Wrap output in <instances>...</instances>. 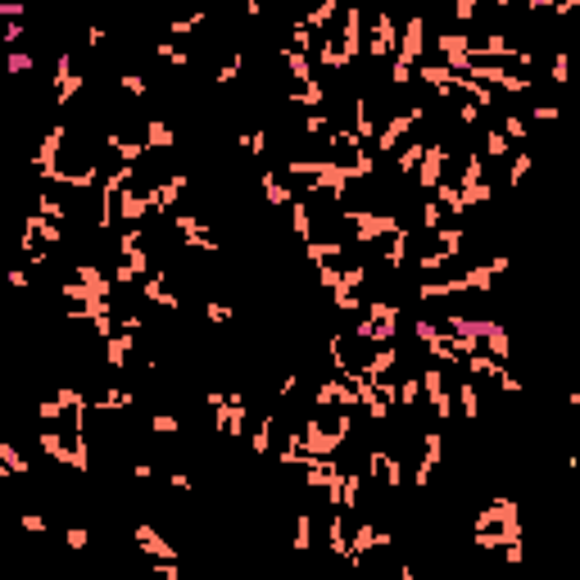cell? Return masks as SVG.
Returning a JSON list of instances; mask_svg holds the SVG:
<instances>
[{
	"label": "cell",
	"instance_id": "23",
	"mask_svg": "<svg viewBox=\"0 0 580 580\" xmlns=\"http://www.w3.org/2000/svg\"><path fill=\"white\" fill-rule=\"evenodd\" d=\"M530 118H535V122H558L562 109L558 105H535V109H530Z\"/></svg>",
	"mask_w": 580,
	"mask_h": 580
},
{
	"label": "cell",
	"instance_id": "4",
	"mask_svg": "<svg viewBox=\"0 0 580 580\" xmlns=\"http://www.w3.org/2000/svg\"><path fill=\"white\" fill-rule=\"evenodd\" d=\"M422 41H426V19H408V28H404V41H399V55H394V64L413 68V59L422 55Z\"/></svg>",
	"mask_w": 580,
	"mask_h": 580
},
{
	"label": "cell",
	"instance_id": "13",
	"mask_svg": "<svg viewBox=\"0 0 580 580\" xmlns=\"http://www.w3.org/2000/svg\"><path fill=\"white\" fill-rule=\"evenodd\" d=\"M530 164H535V154H530V150H517L512 168H508V186H522V181H526V172H530Z\"/></svg>",
	"mask_w": 580,
	"mask_h": 580
},
{
	"label": "cell",
	"instance_id": "31",
	"mask_svg": "<svg viewBox=\"0 0 580 580\" xmlns=\"http://www.w3.org/2000/svg\"><path fill=\"white\" fill-rule=\"evenodd\" d=\"M0 14H5V19H19L23 5H19V0H5V5H0Z\"/></svg>",
	"mask_w": 580,
	"mask_h": 580
},
{
	"label": "cell",
	"instance_id": "7",
	"mask_svg": "<svg viewBox=\"0 0 580 580\" xmlns=\"http://www.w3.org/2000/svg\"><path fill=\"white\" fill-rule=\"evenodd\" d=\"M413 122H422V109H417V105L408 109V114H399V118H390V122H386V132L376 137V150H394V141H399L404 132L413 127Z\"/></svg>",
	"mask_w": 580,
	"mask_h": 580
},
{
	"label": "cell",
	"instance_id": "15",
	"mask_svg": "<svg viewBox=\"0 0 580 580\" xmlns=\"http://www.w3.org/2000/svg\"><path fill=\"white\" fill-rule=\"evenodd\" d=\"M290 227H295V236H300V241H308V231H313V227H308V204L304 200L290 204Z\"/></svg>",
	"mask_w": 580,
	"mask_h": 580
},
{
	"label": "cell",
	"instance_id": "20",
	"mask_svg": "<svg viewBox=\"0 0 580 580\" xmlns=\"http://www.w3.org/2000/svg\"><path fill=\"white\" fill-rule=\"evenodd\" d=\"M508 150H512V145H508L503 132H490V137H485V154H490V159H499V154H508Z\"/></svg>",
	"mask_w": 580,
	"mask_h": 580
},
{
	"label": "cell",
	"instance_id": "32",
	"mask_svg": "<svg viewBox=\"0 0 580 580\" xmlns=\"http://www.w3.org/2000/svg\"><path fill=\"white\" fill-rule=\"evenodd\" d=\"M172 490H191V476L186 472H172Z\"/></svg>",
	"mask_w": 580,
	"mask_h": 580
},
{
	"label": "cell",
	"instance_id": "18",
	"mask_svg": "<svg viewBox=\"0 0 580 580\" xmlns=\"http://www.w3.org/2000/svg\"><path fill=\"white\" fill-rule=\"evenodd\" d=\"M549 78L553 82H571V55H553V64H549Z\"/></svg>",
	"mask_w": 580,
	"mask_h": 580
},
{
	"label": "cell",
	"instance_id": "2",
	"mask_svg": "<svg viewBox=\"0 0 580 580\" xmlns=\"http://www.w3.org/2000/svg\"><path fill=\"white\" fill-rule=\"evenodd\" d=\"M137 544L145 549V558H154V562H172V558H181V549L177 544H168V539L164 535H159V530L154 526H137Z\"/></svg>",
	"mask_w": 580,
	"mask_h": 580
},
{
	"label": "cell",
	"instance_id": "19",
	"mask_svg": "<svg viewBox=\"0 0 580 580\" xmlns=\"http://www.w3.org/2000/svg\"><path fill=\"white\" fill-rule=\"evenodd\" d=\"M503 137H508V141H522V145H526V137H530V132H526V122L517 118V114H508V118H503Z\"/></svg>",
	"mask_w": 580,
	"mask_h": 580
},
{
	"label": "cell",
	"instance_id": "6",
	"mask_svg": "<svg viewBox=\"0 0 580 580\" xmlns=\"http://www.w3.org/2000/svg\"><path fill=\"white\" fill-rule=\"evenodd\" d=\"M394 46H399V36H394V19H390V14H376V19H372V41H367V51L381 59V55H390Z\"/></svg>",
	"mask_w": 580,
	"mask_h": 580
},
{
	"label": "cell",
	"instance_id": "10",
	"mask_svg": "<svg viewBox=\"0 0 580 580\" xmlns=\"http://www.w3.org/2000/svg\"><path fill=\"white\" fill-rule=\"evenodd\" d=\"M331 19H336V0H322V5H317L313 14H304V23H308V28H313L317 36H322V28H327Z\"/></svg>",
	"mask_w": 580,
	"mask_h": 580
},
{
	"label": "cell",
	"instance_id": "11",
	"mask_svg": "<svg viewBox=\"0 0 580 580\" xmlns=\"http://www.w3.org/2000/svg\"><path fill=\"white\" fill-rule=\"evenodd\" d=\"M145 145H154V150H164V145H172V132H168V122H159V118H150V122H145Z\"/></svg>",
	"mask_w": 580,
	"mask_h": 580
},
{
	"label": "cell",
	"instance_id": "22",
	"mask_svg": "<svg viewBox=\"0 0 580 580\" xmlns=\"http://www.w3.org/2000/svg\"><path fill=\"white\" fill-rule=\"evenodd\" d=\"M241 145H245V150H254V154H263L268 150V132H245Z\"/></svg>",
	"mask_w": 580,
	"mask_h": 580
},
{
	"label": "cell",
	"instance_id": "16",
	"mask_svg": "<svg viewBox=\"0 0 580 580\" xmlns=\"http://www.w3.org/2000/svg\"><path fill=\"white\" fill-rule=\"evenodd\" d=\"M458 399H463V413L467 417H480V390L472 386V381H463V386H458Z\"/></svg>",
	"mask_w": 580,
	"mask_h": 580
},
{
	"label": "cell",
	"instance_id": "14",
	"mask_svg": "<svg viewBox=\"0 0 580 580\" xmlns=\"http://www.w3.org/2000/svg\"><path fill=\"white\" fill-rule=\"evenodd\" d=\"M241 68H245V55L236 51V55H231V59H227V64H222V68L213 73V78H218V86H231V82H236V78H241Z\"/></svg>",
	"mask_w": 580,
	"mask_h": 580
},
{
	"label": "cell",
	"instance_id": "24",
	"mask_svg": "<svg viewBox=\"0 0 580 580\" xmlns=\"http://www.w3.org/2000/svg\"><path fill=\"white\" fill-rule=\"evenodd\" d=\"M440 218H444V213H440V204L431 200V204L422 209V222H426V231H440Z\"/></svg>",
	"mask_w": 580,
	"mask_h": 580
},
{
	"label": "cell",
	"instance_id": "30",
	"mask_svg": "<svg viewBox=\"0 0 580 580\" xmlns=\"http://www.w3.org/2000/svg\"><path fill=\"white\" fill-rule=\"evenodd\" d=\"M23 41V28H19V23H9V28H5V46H19Z\"/></svg>",
	"mask_w": 580,
	"mask_h": 580
},
{
	"label": "cell",
	"instance_id": "3",
	"mask_svg": "<svg viewBox=\"0 0 580 580\" xmlns=\"http://www.w3.org/2000/svg\"><path fill=\"white\" fill-rule=\"evenodd\" d=\"M363 14L359 9H344V32H340V55H344V68L359 59V51H363Z\"/></svg>",
	"mask_w": 580,
	"mask_h": 580
},
{
	"label": "cell",
	"instance_id": "9",
	"mask_svg": "<svg viewBox=\"0 0 580 580\" xmlns=\"http://www.w3.org/2000/svg\"><path fill=\"white\" fill-rule=\"evenodd\" d=\"M258 186H263V195H268V204H295L290 200V186H281V177H277V172H263V177H258Z\"/></svg>",
	"mask_w": 580,
	"mask_h": 580
},
{
	"label": "cell",
	"instance_id": "28",
	"mask_svg": "<svg viewBox=\"0 0 580 580\" xmlns=\"http://www.w3.org/2000/svg\"><path fill=\"white\" fill-rule=\"evenodd\" d=\"M23 526L36 530V535H46V517H41V512H28V517H23Z\"/></svg>",
	"mask_w": 580,
	"mask_h": 580
},
{
	"label": "cell",
	"instance_id": "17",
	"mask_svg": "<svg viewBox=\"0 0 580 580\" xmlns=\"http://www.w3.org/2000/svg\"><path fill=\"white\" fill-rule=\"evenodd\" d=\"M150 431H154V436H177V431H181V417L159 413V417H150Z\"/></svg>",
	"mask_w": 580,
	"mask_h": 580
},
{
	"label": "cell",
	"instance_id": "26",
	"mask_svg": "<svg viewBox=\"0 0 580 580\" xmlns=\"http://www.w3.org/2000/svg\"><path fill=\"white\" fill-rule=\"evenodd\" d=\"M86 539H91V535H86V526H68V544L73 549H86Z\"/></svg>",
	"mask_w": 580,
	"mask_h": 580
},
{
	"label": "cell",
	"instance_id": "5",
	"mask_svg": "<svg viewBox=\"0 0 580 580\" xmlns=\"http://www.w3.org/2000/svg\"><path fill=\"white\" fill-rule=\"evenodd\" d=\"M422 386H426V399H431V408H436V417H440V422H449L453 404H449V386H444V376L436 372V367H426Z\"/></svg>",
	"mask_w": 580,
	"mask_h": 580
},
{
	"label": "cell",
	"instance_id": "25",
	"mask_svg": "<svg viewBox=\"0 0 580 580\" xmlns=\"http://www.w3.org/2000/svg\"><path fill=\"white\" fill-rule=\"evenodd\" d=\"M204 313H209V322H231V308L227 304H209Z\"/></svg>",
	"mask_w": 580,
	"mask_h": 580
},
{
	"label": "cell",
	"instance_id": "8",
	"mask_svg": "<svg viewBox=\"0 0 580 580\" xmlns=\"http://www.w3.org/2000/svg\"><path fill=\"white\" fill-rule=\"evenodd\" d=\"M286 68H290V82L313 86V64H308V55H304V51H290V46H286Z\"/></svg>",
	"mask_w": 580,
	"mask_h": 580
},
{
	"label": "cell",
	"instance_id": "1",
	"mask_svg": "<svg viewBox=\"0 0 580 580\" xmlns=\"http://www.w3.org/2000/svg\"><path fill=\"white\" fill-rule=\"evenodd\" d=\"M444 159H449V145H426L422 172H417V186H426V191H440V186H444Z\"/></svg>",
	"mask_w": 580,
	"mask_h": 580
},
{
	"label": "cell",
	"instance_id": "27",
	"mask_svg": "<svg viewBox=\"0 0 580 580\" xmlns=\"http://www.w3.org/2000/svg\"><path fill=\"white\" fill-rule=\"evenodd\" d=\"M453 19H458V23H467V19H476V0H463V5L453 9Z\"/></svg>",
	"mask_w": 580,
	"mask_h": 580
},
{
	"label": "cell",
	"instance_id": "29",
	"mask_svg": "<svg viewBox=\"0 0 580 580\" xmlns=\"http://www.w3.org/2000/svg\"><path fill=\"white\" fill-rule=\"evenodd\" d=\"M32 64H36L32 55H9V68H14V73H23V68H32Z\"/></svg>",
	"mask_w": 580,
	"mask_h": 580
},
{
	"label": "cell",
	"instance_id": "12",
	"mask_svg": "<svg viewBox=\"0 0 580 580\" xmlns=\"http://www.w3.org/2000/svg\"><path fill=\"white\" fill-rule=\"evenodd\" d=\"M308 539H313V517H308L304 508H300V517H295V539H290V549H308Z\"/></svg>",
	"mask_w": 580,
	"mask_h": 580
},
{
	"label": "cell",
	"instance_id": "21",
	"mask_svg": "<svg viewBox=\"0 0 580 580\" xmlns=\"http://www.w3.org/2000/svg\"><path fill=\"white\" fill-rule=\"evenodd\" d=\"M422 159H426V145H408V150H404V159H399V172H413Z\"/></svg>",
	"mask_w": 580,
	"mask_h": 580
}]
</instances>
